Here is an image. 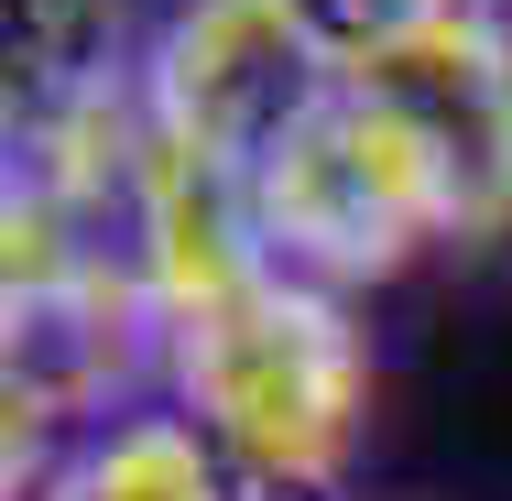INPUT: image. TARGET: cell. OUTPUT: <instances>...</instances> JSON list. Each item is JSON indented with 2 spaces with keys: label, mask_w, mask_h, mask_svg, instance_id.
Returning <instances> with one entry per match:
<instances>
[{
  "label": "cell",
  "mask_w": 512,
  "mask_h": 501,
  "mask_svg": "<svg viewBox=\"0 0 512 501\" xmlns=\"http://www.w3.org/2000/svg\"><path fill=\"white\" fill-rule=\"evenodd\" d=\"M142 88L120 0H0V153L77 131Z\"/></svg>",
  "instance_id": "cell-7"
},
{
  "label": "cell",
  "mask_w": 512,
  "mask_h": 501,
  "mask_svg": "<svg viewBox=\"0 0 512 501\" xmlns=\"http://www.w3.org/2000/svg\"><path fill=\"white\" fill-rule=\"evenodd\" d=\"M295 22H306L316 44L360 77V66H382L393 44H414V33H436L447 11H469V0H284Z\"/></svg>",
  "instance_id": "cell-9"
},
{
  "label": "cell",
  "mask_w": 512,
  "mask_h": 501,
  "mask_svg": "<svg viewBox=\"0 0 512 501\" xmlns=\"http://www.w3.org/2000/svg\"><path fill=\"white\" fill-rule=\"evenodd\" d=\"M349 88V66L316 44L284 0H175L142 44V109L186 153L262 186V164Z\"/></svg>",
  "instance_id": "cell-4"
},
{
  "label": "cell",
  "mask_w": 512,
  "mask_h": 501,
  "mask_svg": "<svg viewBox=\"0 0 512 501\" xmlns=\"http://www.w3.org/2000/svg\"><path fill=\"white\" fill-rule=\"evenodd\" d=\"M349 88L414 142L425 186L447 207V240H469V251L512 240V22L491 0H469L436 33L393 44Z\"/></svg>",
  "instance_id": "cell-5"
},
{
  "label": "cell",
  "mask_w": 512,
  "mask_h": 501,
  "mask_svg": "<svg viewBox=\"0 0 512 501\" xmlns=\"http://www.w3.org/2000/svg\"><path fill=\"white\" fill-rule=\"evenodd\" d=\"M164 371V305L142 273L33 218L0 207V414H11V501L44 491V469L131 414V393Z\"/></svg>",
  "instance_id": "cell-2"
},
{
  "label": "cell",
  "mask_w": 512,
  "mask_h": 501,
  "mask_svg": "<svg viewBox=\"0 0 512 501\" xmlns=\"http://www.w3.org/2000/svg\"><path fill=\"white\" fill-rule=\"evenodd\" d=\"M33 501H240V491H229V458L164 403V414H120L99 436H77Z\"/></svg>",
  "instance_id": "cell-8"
},
{
  "label": "cell",
  "mask_w": 512,
  "mask_h": 501,
  "mask_svg": "<svg viewBox=\"0 0 512 501\" xmlns=\"http://www.w3.org/2000/svg\"><path fill=\"white\" fill-rule=\"evenodd\" d=\"M251 197H262L273 273H295V284H316V295H338V305L371 295V284H404L425 251H447V207L425 186L414 142L360 88H338V99L316 109L306 131L262 164Z\"/></svg>",
  "instance_id": "cell-3"
},
{
  "label": "cell",
  "mask_w": 512,
  "mask_h": 501,
  "mask_svg": "<svg viewBox=\"0 0 512 501\" xmlns=\"http://www.w3.org/2000/svg\"><path fill=\"white\" fill-rule=\"evenodd\" d=\"M120 251H131L142 295L164 316H197V305H218V295H240V284L273 273L251 175H229V164L186 153L175 131H153V109H142V164H131V229H120Z\"/></svg>",
  "instance_id": "cell-6"
},
{
  "label": "cell",
  "mask_w": 512,
  "mask_h": 501,
  "mask_svg": "<svg viewBox=\"0 0 512 501\" xmlns=\"http://www.w3.org/2000/svg\"><path fill=\"white\" fill-rule=\"evenodd\" d=\"M164 393L229 469L349 480V436L371 414V338L338 295L262 273L197 316H164Z\"/></svg>",
  "instance_id": "cell-1"
}]
</instances>
